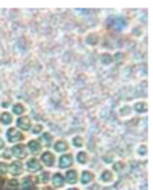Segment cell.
Listing matches in <instances>:
<instances>
[{
	"label": "cell",
	"instance_id": "obj_1",
	"mask_svg": "<svg viewBox=\"0 0 153 190\" xmlns=\"http://www.w3.org/2000/svg\"><path fill=\"white\" fill-rule=\"evenodd\" d=\"M7 139H8V142H11V143L20 142V140L24 139V135L17 130V128H9V130L7 131Z\"/></svg>",
	"mask_w": 153,
	"mask_h": 190
},
{
	"label": "cell",
	"instance_id": "obj_2",
	"mask_svg": "<svg viewBox=\"0 0 153 190\" xmlns=\"http://www.w3.org/2000/svg\"><path fill=\"white\" fill-rule=\"evenodd\" d=\"M99 181L103 182V184H111V182L115 181V174H114L113 170L105 169L99 174Z\"/></svg>",
	"mask_w": 153,
	"mask_h": 190
},
{
	"label": "cell",
	"instance_id": "obj_3",
	"mask_svg": "<svg viewBox=\"0 0 153 190\" xmlns=\"http://www.w3.org/2000/svg\"><path fill=\"white\" fill-rule=\"evenodd\" d=\"M12 153H13V156L17 157V159H25L26 157V148L25 146L22 144H17L12 148Z\"/></svg>",
	"mask_w": 153,
	"mask_h": 190
},
{
	"label": "cell",
	"instance_id": "obj_4",
	"mask_svg": "<svg viewBox=\"0 0 153 190\" xmlns=\"http://www.w3.org/2000/svg\"><path fill=\"white\" fill-rule=\"evenodd\" d=\"M42 163L46 167H54L55 164V156L54 153H51L50 151H46L42 153Z\"/></svg>",
	"mask_w": 153,
	"mask_h": 190
},
{
	"label": "cell",
	"instance_id": "obj_5",
	"mask_svg": "<svg viewBox=\"0 0 153 190\" xmlns=\"http://www.w3.org/2000/svg\"><path fill=\"white\" fill-rule=\"evenodd\" d=\"M26 169L30 172H39L42 169V164L37 159H30L26 161Z\"/></svg>",
	"mask_w": 153,
	"mask_h": 190
},
{
	"label": "cell",
	"instance_id": "obj_6",
	"mask_svg": "<svg viewBox=\"0 0 153 190\" xmlns=\"http://www.w3.org/2000/svg\"><path fill=\"white\" fill-rule=\"evenodd\" d=\"M30 118L29 117H21V118L17 119V126H18V128H21V130H29L30 128Z\"/></svg>",
	"mask_w": 153,
	"mask_h": 190
},
{
	"label": "cell",
	"instance_id": "obj_7",
	"mask_svg": "<svg viewBox=\"0 0 153 190\" xmlns=\"http://www.w3.org/2000/svg\"><path fill=\"white\" fill-rule=\"evenodd\" d=\"M76 161L79 163L80 165L88 164V161H89V155H88V152H85V151H79V152L76 153Z\"/></svg>",
	"mask_w": 153,
	"mask_h": 190
},
{
	"label": "cell",
	"instance_id": "obj_8",
	"mask_svg": "<svg viewBox=\"0 0 153 190\" xmlns=\"http://www.w3.org/2000/svg\"><path fill=\"white\" fill-rule=\"evenodd\" d=\"M77 176H79V174H77V170H75V169L67 170V173H65V181H67L68 184L73 185L77 182Z\"/></svg>",
	"mask_w": 153,
	"mask_h": 190
},
{
	"label": "cell",
	"instance_id": "obj_9",
	"mask_svg": "<svg viewBox=\"0 0 153 190\" xmlns=\"http://www.w3.org/2000/svg\"><path fill=\"white\" fill-rule=\"evenodd\" d=\"M93 180H94V174L92 173L90 170H84V172H82V176H81V184L82 185L90 184Z\"/></svg>",
	"mask_w": 153,
	"mask_h": 190
},
{
	"label": "cell",
	"instance_id": "obj_10",
	"mask_svg": "<svg viewBox=\"0 0 153 190\" xmlns=\"http://www.w3.org/2000/svg\"><path fill=\"white\" fill-rule=\"evenodd\" d=\"M68 148H69V146H68V143L65 140H56L54 144V150L56 152H65Z\"/></svg>",
	"mask_w": 153,
	"mask_h": 190
},
{
	"label": "cell",
	"instance_id": "obj_11",
	"mask_svg": "<svg viewBox=\"0 0 153 190\" xmlns=\"http://www.w3.org/2000/svg\"><path fill=\"white\" fill-rule=\"evenodd\" d=\"M71 164H72V156L69 153H68V155H63V156L59 159V167L60 168L71 167Z\"/></svg>",
	"mask_w": 153,
	"mask_h": 190
},
{
	"label": "cell",
	"instance_id": "obj_12",
	"mask_svg": "<svg viewBox=\"0 0 153 190\" xmlns=\"http://www.w3.org/2000/svg\"><path fill=\"white\" fill-rule=\"evenodd\" d=\"M22 169H24V167L20 161H13L11 164V172L14 176H18V174L22 173Z\"/></svg>",
	"mask_w": 153,
	"mask_h": 190
},
{
	"label": "cell",
	"instance_id": "obj_13",
	"mask_svg": "<svg viewBox=\"0 0 153 190\" xmlns=\"http://www.w3.org/2000/svg\"><path fill=\"white\" fill-rule=\"evenodd\" d=\"M28 148L30 150L31 153H38L41 151V143L38 142V140H30V142L28 143Z\"/></svg>",
	"mask_w": 153,
	"mask_h": 190
},
{
	"label": "cell",
	"instance_id": "obj_14",
	"mask_svg": "<svg viewBox=\"0 0 153 190\" xmlns=\"http://www.w3.org/2000/svg\"><path fill=\"white\" fill-rule=\"evenodd\" d=\"M52 184L55 185L56 187H62L64 185V178L60 173H55L54 177H52Z\"/></svg>",
	"mask_w": 153,
	"mask_h": 190
},
{
	"label": "cell",
	"instance_id": "obj_15",
	"mask_svg": "<svg viewBox=\"0 0 153 190\" xmlns=\"http://www.w3.org/2000/svg\"><path fill=\"white\" fill-rule=\"evenodd\" d=\"M135 110L137 111V113H145V111L148 110V105H147V102L141 101V102H136V105H135Z\"/></svg>",
	"mask_w": 153,
	"mask_h": 190
},
{
	"label": "cell",
	"instance_id": "obj_16",
	"mask_svg": "<svg viewBox=\"0 0 153 190\" xmlns=\"http://www.w3.org/2000/svg\"><path fill=\"white\" fill-rule=\"evenodd\" d=\"M12 110H13L14 114H22V113H25L26 111V106L24 105V104H20V102H18V104H14V106H13Z\"/></svg>",
	"mask_w": 153,
	"mask_h": 190
},
{
	"label": "cell",
	"instance_id": "obj_17",
	"mask_svg": "<svg viewBox=\"0 0 153 190\" xmlns=\"http://www.w3.org/2000/svg\"><path fill=\"white\" fill-rule=\"evenodd\" d=\"M98 36H97L96 33H90L86 37V42H88V45H90V46H94V45H97V42H98Z\"/></svg>",
	"mask_w": 153,
	"mask_h": 190
},
{
	"label": "cell",
	"instance_id": "obj_18",
	"mask_svg": "<svg viewBox=\"0 0 153 190\" xmlns=\"http://www.w3.org/2000/svg\"><path fill=\"white\" fill-rule=\"evenodd\" d=\"M0 121H1V123L3 125H11L12 122H13V118H12V116L9 113H4L3 116H1V118H0Z\"/></svg>",
	"mask_w": 153,
	"mask_h": 190
},
{
	"label": "cell",
	"instance_id": "obj_19",
	"mask_svg": "<svg viewBox=\"0 0 153 190\" xmlns=\"http://www.w3.org/2000/svg\"><path fill=\"white\" fill-rule=\"evenodd\" d=\"M72 143L76 148H81L84 146V139H82V136H75L73 139H72Z\"/></svg>",
	"mask_w": 153,
	"mask_h": 190
},
{
	"label": "cell",
	"instance_id": "obj_20",
	"mask_svg": "<svg viewBox=\"0 0 153 190\" xmlns=\"http://www.w3.org/2000/svg\"><path fill=\"white\" fill-rule=\"evenodd\" d=\"M48 177H50L48 172H43V173H41L39 176H38L37 180L39 184H46V182H48Z\"/></svg>",
	"mask_w": 153,
	"mask_h": 190
},
{
	"label": "cell",
	"instance_id": "obj_21",
	"mask_svg": "<svg viewBox=\"0 0 153 190\" xmlns=\"http://www.w3.org/2000/svg\"><path fill=\"white\" fill-rule=\"evenodd\" d=\"M147 153H148V150H147V146L145 144H141L137 148V155H139V156H147Z\"/></svg>",
	"mask_w": 153,
	"mask_h": 190
},
{
	"label": "cell",
	"instance_id": "obj_22",
	"mask_svg": "<svg viewBox=\"0 0 153 190\" xmlns=\"http://www.w3.org/2000/svg\"><path fill=\"white\" fill-rule=\"evenodd\" d=\"M101 62L103 63V64L107 66L109 63L111 62V57H110V54H102V55H101Z\"/></svg>",
	"mask_w": 153,
	"mask_h": 190
},
{
	"label": "cell",
	"instance_id": "obj_23",
	"mask_svg": "<svg viewBox=\"0 0 153 190\" xmlns=\"http://www.w3.org/2000/svg\"><path fill=\"white\" fill-rule=\"evenodd\" d=\"M42 142L45 143L47 147L50 146V143H51V135H50V134H43V135H42Z\"/></svg>",
	"mask_w": 153,
	"mask_h": 190
},
{
	"label": "cell",
	"instance_id": "obj_24",
	"mask_svg": "<svg viewBox=\"0 0 153 190\" xmlns=\"http://www.w3.org/2000/svg\"><path fill=\"white\" fill-rule=\"evenodd\" d=\"M130 113H131V108H130V106H127V109H124V110H123V109L119 110V116H120V117H127Z\"/></svg>",
	"mask_w": 153,
	"mask_h": 190
},
{
	"label": "cell",
	"instance_id": "obj_25",
	"mask_svg": "<svg viewBox=\"0 0 153 190\" xmlns=\"http://www.w3.org/2000/svg\"><path fill=\"white\" fill-rule=\"evenodd\" d=\"M42 128H43L42 125H35V126H34V128H33V134H34V135H37V134L42 133Z\"/></svg>",
	"mask_w": 153,
	"mask_h": 190
},
{
	"label": "cell",
	"instance_id": "obj_26",
	"mask_svg": "<svg viewBox=\"0 0 153 190\" xmlns=\"http://www.w3.org/2000/svg\"><path fill=\"white\" fill-rule=\"evenodd\" d=\"M7 172V165L4 163H0V174H3Z\"/></svg>",
	"mask_w": 153,
	"mask_h": 190
},
{
	"label": "cell",
	"instance_id": "obj_27",
	"mask_svg": "<svg viewBox=\"0 0 153 190\" xmlns=\"http://www.w3.org/2000/svg\"><path fill=\"white\" fill-rule=\"evenodd\" d=\"M124 168V164H123L122 161L120 163H116V164H114V169H123Z\"/></svg>",
	"mask_w": 153,
	"mask_h": 190
},
{
	"label": "cell",
	"instance_id": "obj_28",
	"mask_svg": "<svg viewBox=\"0 0 153 190\" xmlns=\"http://www.w3.org/2000/svg\"><path fill=\"white\" fill-rule=\"evenodd\" d=\"M4 146H5V143H4V140L1 139V138H0V150H1V148H3Z\"/></svg>",
	"mask_w": 153,
	"mask_h": 190
}]
</instances>
